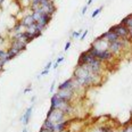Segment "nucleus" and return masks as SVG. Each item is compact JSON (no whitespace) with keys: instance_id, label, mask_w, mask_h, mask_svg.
Segmentation results:
<instances>
[{"instance_id":"nucleus-31","label":"nucleus","mask_w":132,"mask_h":132,"mask_svg":"<svg viewBox=\"0 0 132 132\" xmlns=\"http://www.w3.org/2000/svg\"><path fill=\"white\" fill-rule=\"evenodd\" d=\"M129 33H130V39L132 40V29H129Z\"/></svg>"},{"instance_id":"nucleus-13","label":"nucleus","mask_w":132,"mask_h":132,"mask_svg":"<svg viewBox=\"0 0 132 132\" xmlns=\"http://www.w3.org/2000/svg\"><path fill=\"white\" fill-rule=\"evenodd\" d=\"M32 111H33V106H30L29 108L26 109V112L24 113V115L21 117V121L23 122L24 125L29 124V121H30V119H31V115H32Z\"/></svg>"},{"instance_id":"nucleus-33","label":"nucleus","mask_w":132,"mask_h":132,"mask_svg":"<svg viewBox=\"0 0 132 132\" xmlns=\"http://www.w3.org/2000/svg\"><path fill=\"white\" fill-rule=\"evenodd\" d=\"M62 132H70V130H64V131H62Z\"/></svg>"},{"instance_id":"nucleus-27","label":"nucleus","mask_w":132,"mask_h":132,"mask_svg":"<svg viewBox=\"0 0 132 132\" xmlns=\"http://www.w3.org/2000/svg\"><path fill=\"white\" fill-rule=\"evenodd\" d=\"M55 84H56V82L53 81V83H51V87H50V93L54 92V90H55Z\"/></svg>"},{"instance_id":"nucleus-16","label":"nucleus","mask_w":132,"mask_h":132,"mask_svg":"<svg viewBox=\"0 0 132 132\" xmlns=\"http://www.w3.org/2000/svg\"><path fill=\"white\" fill-rule=\"evenodd\" d=\"M112 130H113V129L111 128V126H106V125H104V126H100V128L96 129V130H93L92 132H111Z\"/></svg>"},{"instance_id":"nucleus-5","label":"nucleus","mask_w":132,"mask_h":132,"mask_svg":"<svg viewBox=\"0 0 132 132\" xmlns=\"http://www.w3.org/2000/svg\"><path fill=\"white\" fill-rule=\"evenodd\" d=\"M65 117H66V114L64 112L59 111V109H55L53 112V114L49 117H47V120L51 121L55 125V124H57V123H60V122H63V121H65Z\"/></svg>"},{"instance_id":"nucleus-30","label":"nucleus","mask_w":132,"mask_h":132,"mask_svg":"<svg viewBox=\"0 0 132 132\" xmlns=\"http://www.w3.org/2000/svg\"><path fill=\"white\" fill-rule=\"evenodd\" d=\"M87 9H88V6H86L83 8V9H82V15H84V14L87 13Z\"/></svg>"},{"instance_id":"nucleus-34","label":"nucleus","mask_w":132,"mask_h":132,"mask_svg":"<svg viewBox=\"0 0 132 132\" xmlns=\"http://www.w3.org/2000/svg\"><path fill=\"white\" fill-rule=\"evenodd\" d=\"M22 132H27V130H26V129H24V130L22 131Z\"/></svg>"},{"instance_id":"nucleus-2","label":"nucleus","mask_w":132,"mask_h":132,"mask_svg":"<svg viewBox=\"0 0 132 132\" xmlns=\"http://www.w3.org/2000/svg\"><path fill=\"white\" fill-rule=\"evenodd\" d=\"M50 101H51L50 107H53V108H55V109H59V111L64 112L66 115H70L71 113L73 112L72 104H71L70 101H65V100H63V99L58 98L56 93H55L53 97H51Z\"/></svg>"},{"instance_id":"nucleus-20","label":"nucleus","mask_w":132,"mask_h":132,"mask_svg":"<svg viewBox=\"0 0 132 132\" xmlns=\"http://www.w3.org/2000/svg\"><path fill=\"white\" fill-rule=\"evenodd\" d=\"M63 60H64V57H63V56H60L59 58H57V60L55 62V64H54V66H53V68H57V66H58L60 63L63 62Z\"/></svg>"},{"instance_id":"nucleus-15","label":"nucleus","mask_w":132,"mask_h":132,"mask_svg":"<svg viewBox=\"0 0 132 132\" xmlns=\"http://www.w3.org/2000/svg\"><path fill=\"white\" fill-rule=\"evenodd\" d=\"M121 24L125 25L128 29H132V15H129V16H126L125 18H123V20L121 21Z\"/></svg>"},{"instance_id":"nucleus-17","label":"nucleus","mask_w":132,"mask_h":132,"mask_svg":"<svg viewBox=\"0 0 132 132\" xmlns=\"http://www.w3.org/2000/svg\"><path fill=\"white\" fill-rule=\"evenodd\" d=\"M42 128H46V129H51L53 130V128H54V123L51 122V121H49V120H47L43 122V124H42Z\"/></svg>"},{"instance_id":"nucleus-11","label":"nucleus","mask_w":132,"mask_h":132,"mask_svg":"<svg viewBox=\"0 0 132 132\" xmlns=\"http://www.w3.org/2000/svg\"><path fill=\"white\" fill-rule=\"evenodd\" d=\"M51 17H53V15H50V14H47V13H45V14H43V15L40 17V20L38 21L37 23H39L41 26L45 27V29H46L47 25L49 24V22L51 21Z\"/></svg>"},{"instance_id":"nucleus-32","label":"nucleus","mask_w":132,"mask_h":132,"mask_svg":"<svg viewBox=\"0 0 132 132\" xmlns=\"http://www.w3.org/2000/svg\"><path fill=\"white\" fill-rule=\"evenodd\" d=\"M91 2H92V0H88V2H87V6L89 7L90 5H91Z\"/></svg>"},{"instance_id":"nucleus-21","label":"nucleus","mask_w":132,"mask_h":132,"mask_svg":"<svg viewBox=\"0 0 132 132\" xmlns=\"http://www.w3.org/2000/svg\"><path fill=\"white\" fill-rule=\"evenodd\" d=\"M6 55H7V51L6 50H4L2 48H0V59H4L5 57H6Z\"/></svg>"},{"instance_id":"nucleus-18","label":"nucleus","mask_w":132,"mask_h":132,"mask_svg":"<svg viewBox=\"0 0 132 132\" xmlns=\"http://www.w3.org/2000/svg\"><path fill=\"white\" fill-rule=\"evenodd\" d=\"M22 29H23V25L21 24V22H18V23L16 24L15 26H14L13 31H14V32H16V33H21V32H23V31H22Z\"/></svg>"},{"instance_id":"nucleus-19","label":"nucleus","mask_w":132,"mask_h":132,"mask_svg":"<svg viewBox=\"0 0 132 132\" xmlns=\"http://www.w3.org/2000/svg\"><path fill=\"white\" fill-rule=\"evenodd\" d=\"M101 10H103V7H99V8H97L96 10H93V13L91 14V17H92V18H95L96 16H98L99 14H100Z\"/></svg>"},{"instance_id":"nucleus-29","label":"nucleus","mask_w":132,"mask_h":132,"mask_svg":"<svg viewBox=\"0 0 132 132\" xmlns=\"http://www.w3.org/2000/svg\"><path fill=\"white\" fill-rule=\"evenodd\" d=\"M29 91H31V86H29V87H27L25 90H24V93H27Z\"/></svg>"},{"instance_id":"nucleus-6","label":"nucleus","mask_w":132,"mask_h":132,"mask_svg":"<svg viewBox=\"0 0 132 132\" xmlns=\"http://www.w3.org/2000/svg\"><path fill=\"white\" fill-rule=\"evenodd\" d=\"M99 38H100V39H103V40H105V41H107L108 43H111V42H115V41H119V40L121 39L119 35H117L114 31H112L111 29H109L107 32L104 33V34H101Z\"/></svg>"},{"instance_id":"nucleus-3","label":"nucleus","mask_w":132,"mask_h":132,"mask_svg":"<svg viewBox=\"0 0 132 132\" xmlns=\"http://www.w3.org/2000/svg\"><path fill=\"white\" fill-rule=\"evenodd\" d=\"M87 51L90 55H92L95 58L99 59L100 62H103V63L111 62V60L113 59V56H114V55H113L109 50H98V49L93 48V47H90Z\"/></svg>"},{"instance_id":"nucleus-7","label":"nucleus","mask_w":132,"mask_h":132,"mask_svg":"<svg viewBox=\"0 0 132 132\" xmlns=\"http://www.w3.org/2000/svg\"><path fill=\"white\" fill-rule=\"evenodd\" d=\"M57 97L60 98V99H63V100H65V101H72L73 100V98H74V96H75V92L72 91V90H58L57 91Z\"/></svg>"},{"instance_id":"nucleus-9","label":"nucleus","mask_w":132,"mask_h":132,"mask_svg":"<svg viewBox=\"0 0 132 132\" xmlns=\"http://www.w3.org/2000/svg\"><path fill=\"white\" fill-rule=\"evenodd\" d=\"M108 45L109 43L107 42V41L100 39V38H98V39H96L95 41H93L91 47L98 49V50H108Z\"/></svg>"},{"instance_id":"nucleus-22","label":"nucleus","mask_w":132,"mask_h":132,"mask_svg":"<svg viewBox=\"0 0 132 132\" xmlns=\"http://www.w3.org/2000/svg\"><path fill=\"white\" fill-rule=\"evenodd\" d=\"M80 35H81V31H74L73 33H72V37L71 38H80Z\"/></svg>"},{"instance_id":"nucleus-12","label":"nucleus","mask_w":132,"mask_h":132,"mask_svg":"<svg viewBox=\"0 0 132 132\" xmlns=\"http://www.w3.org/2000/svg\"><path fill=\"white\" fill-rule=\"evenodd\" d=\"M34 23H35V21H34V18H33L32 14H31V15L25 16V17L21 21V24L23 25V27H26V29H27V27H30L31 25H33Z\"/></svg>"},{"instance_id":"nucleus-4","label":"nucleus","mask_w":132,"mask_h":132,"mask_svg":"<svg viewBox=\"0 0 132 132\" xmlns=\"http://www.w3.org/2000/svg\"><path fill=\"white\" fill-rule=\"evenodd\" d=\"M112 31H114L121 39H130V33H129V29L123 24H116V25L111 27Z\"/></svg>"},{"instance_id":"nucleus-1","label":"nucleus","mask_w":132,"mask_h":132,"mask_svg":"<svg viewBox=\"0 0 132 132\" xmlns=\"http://www.w3.org/2000/svg\"><path fill=\"white\" fill-rule=\"evenodd\" d=\"M73 79L83 88L97 86L101 82V75L96 73H90L83 65H76L74 70Z\"/></svg>"},{"instance_id":"nucleus-26","label":"nucleus","mask_w":132,"mask_h":132,"mask_svg":"<svg viewBox=\"0 0 132 132\" xmlns=\"http://www.w3.org/2000/svg\"><path fill=\"white\" fill-rule=\"evenodd\" d=\"M51 65H53V62H49L48 64H47L45 66V70H48V71H50V68H51Z\"/></svg>"},{"instance_id":"nucleus-23","label":"nucleus","mask_w":132,"mask_h":132,"mask_svg":"<svg viewBox=\"0 0 132 132\" xmlns=\"http://www.w3.org/2000/svg\"><path fill=\"white\" fill-rule=\"evenodd\" d=\"M88 32H89V31H88V30H86V31H84L83 33H82V34H81V35H80V40H83V39H84V38H86V37H87Z\"/></svg>"},{"instance_id":"nucleus-14","label":"nucleus","mask_w":132,"mask_h":132,"mask_svg":"<svg viewBox=\"0 0 132 132\" xmlns=\"http://www.w3.org/2000/svg\"><path fill=\"white\" fill-rule=\"evenodd\" d=\"M43 14H45V12H43L42 10V8H38V9H35V10H33L32 12V16H33V18H34V21L35 22H38L40 20V17L41 16L43 15Z\"/></svg>"},{"instance_id":"nucleus-24","label":"nucleus","mask_w":132,"mask_h":132,"mask_svg":"<svg viewBox=\"0 0 132 132\" xmlns=\"http://www.w3.org/2000/svg\"><path fill=\"white\" fill-rule=\"evenodd\" d=\"M71 45H72V43H71V41H67V42H66V45H65L64 51H67V50H68V49H70V47H71Z\"/></svg>"},{"instance_id":"nucleus-25","label":"nucleus","mask_w":132,"mask_h":132,"mask_svg":"<svg viewBox=\"0 0 132 132\" xmlns=\"http://www.w3.org/2000/svg\"><path fill=\"white\" fill-rule=\"evenodd\" d=\"M39 132H53V130L51 129H46V128H41Z\"/></svg>"},{"instance_id":"nucleus-10","label":"nucleus","mask_w":132,"mask_h":132,"mask_svg":"<svg viewBox=\"0 0 132 132\" xmlns=\"http://www.w3.org/2000/svg\"><path fill=\"white\" fill-rule=\"evenodd\" d=\"M70 123H71V121H68V120H65L60 123H57V124L54 125L53 132H62V131L66 130V128H67V125L70 124Z\"/></svg>"},{"instance_id":"nucleus-8","label":"nucleus","mask_w":132,"mask_h":132,"mask_svg":"<svg viewBox=\"0 0 132 132\" xmlns=\"http://www.w3.org/2000/svg\"><path fill=\"white\" fill-rule=\"evenodd\" d=\"M123 48H124V46H123L122 39H120L119 41H115V42H111L108 45V50L113 55H119Z\"/></svg>"},{"instance_id":"nucleus-28","label":"nucleus","mask_w":132,"mask_h":132,"mask_svg":"<svg viewBox=\"0 0 132 132\" xmlns=\"http://www.w3.org/2000/svg\"><path fill=\"white\" fill-rule=\"evenodd\" d=\"M48 73H49V71H48V70H43V71H42V73H41L40 75H41V76H43V75H47Z\"/></svg>"}]
</instances>
